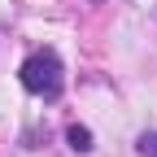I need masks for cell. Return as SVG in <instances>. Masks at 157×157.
Here are the masks:
<instances>
[{"label": "cell", "instance_id": "cell-1", "mask_svg": "<svg viewBox=\"0 0 157 157\" xmlns=\"http://www.w3.org/2000/svg\"><path fill=\"white\" fill-rule=\"evenodd\" d=\"M17 78H22V87H26L31 96H39V101H57V96H61V87H66L61 57H57L52 48L31 52L26 61H22V70H17Z\"/></svg>", "mask_w": 157, "mask_h": 157}, {"label": "cell", "instance_id": "cell-2", "mask_svg": "<svg viewBox=\"0 0 157 157\" xmlns=\"http://www.w3.org/2000/svg\"><path fill=\"white\" fill-rule=\"evenodd\" d=\"M66 140H70L74 153H92V131H87V127H70V131H66Z\"/></svg>", "mask_w": 157, "mask_h": 157}, {"label": "cell", "instance_id": "cell-3", "mask_svg": "<svg viewBox=\"0 0 157 157\" xmlns=\"http://www.w3.org/2000/svg\"><path fill=\"white\" fill-rule=\"evenodd\" d=\"M135 153L140 157H157V131H144L140 140H135Z\"/></svg>", "mask_w": 157, "mask_h": 157}]
</instances>
